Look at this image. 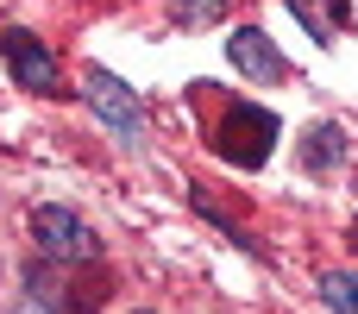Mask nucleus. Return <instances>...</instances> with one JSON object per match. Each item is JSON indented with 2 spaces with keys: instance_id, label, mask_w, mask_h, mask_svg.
<instances>
[{
  "instance_id": "39448f33",
  "label": "nucleus",
  "mask_w": 358,
  "mask_h": 314,
  "mask_svg": "<svg viewBox=\"0 0 358 314\" xmlns=\"http://www.w3.org/2000/svg\"><path fill=\"white\" fill-rule=\"evenodd\" d=\"M31 239L69 264H82L94 252V227H82V214H69V208H31Z\"/></svg>"
},
{
  "instance_id": "f03ea898",
  "label": "nucleus",
  "mask_w": 358,
  "mask_h": 314,
  "mask_svg": "<svg viewBox=\"0 0 358 314\" xmlns=\"http://www.w3.org/2000/svg\"><path fill=\"white\" fill-rule=\"evenodd\" d=\"M31 296H50L57 314H101L113 296V271L107 264H76V271H31Z\"/></svg>"
},
{
  "instance_id": "f8f14e48",
  "label": "nucleus",
  "mask_w": 358,
  "mask_h": 314,
  "mask_svg": "<svg viewBox=\"0 0 358 314\" xmlns=\"http://www.w3.org/2000/svg\"><path fill=\"white\" fill-rule=\"evenodd\" d=\"M138 314H151V308H138Z\"/></svg>"
},
{
  "instance_id": "1a4fd4ad",
  "label": "nucleus",
  "mask_w": 358,
  "mask_h": 314,
  "mask_svg": "<svg viewBox=\"0 0 358 314\" xmlns=\"http://www.w3.org/2000/svg\"><path fill=\"white\" fill-rule=\"evenodd\" d=\"M321 302L334 314H358V271H327L321 277Z\"/></svg>"
},
{
  "instance_id": "423d86ee",
  "label": "nucleus",
  "mask_w": 358,
  "mask_h": 314,
  "mask_svg": "<svg viewBox=\"0 0 358 314\" xmlns=\"http://www.w3.org/2000/svg\"><path fill=\"white\" fill-rule=\"evenodd\" d=\"M227 57H233V69H245L252 82H283V57H277V44H271L258 25H239V31L227 38Z\"/></svg>"
},
{
  "instance_id": "0eeeda50",
  "label": "nucleus",
  "mask_w": 358,
  "mask_h": 314,
  "mask_svg": "<svg viewBox=\"0 0 358 314\" xmlns=\"http://www.w3.org/2000/svg\"><path fill=\"white\" fill-rule=\"evenodd\" d=\"M289 13H296V19H302V25L321 38V44H327V38H334V31L352 19V6H346V0H289Z\"/></svg>"
},
{
  "instance_id": "9b49d317",
  "label": "nucleus",
  "mask_w": 358,
  "mask_h": 314,
  "mask_svg": "<svg viewBox=\"0 0 358 314\" xmlns=\"http://www.w3.org/2000/svg\"><path fill=\"white\" fill-rule=\"evenodd\" d=\"M346 245H352V252H358V220H352V227H346Z\"/></svg>"
},
{
  "instance_id": "20e7f679",
  "label": "nucleus",
  "mask_w": 358,
  "mask_h": 314,
  "mask_svg": "<svg viewBox=\"0 0 358 314\" xmlns=\"http://www.w3.org/2000/svg\"><path fill=\"white\" fill-rule=\"evenodd\" d=\"M0 57H6V69L19 76V88H31V94H57V57H50L25 25H6V31H0Z\"/></svg>"
},
{
  "instance_id": "6e6552de",
  "label": "nucleus",
  "mask_w": 358,
  "mask_h": 314,
  "mask_svg": "<svg viewBox=\"0 0 358 314\" xmlns=\"http://www.w3.org/2000/svg\"><path fill=\"white\" fill-rule=\"evenodd\" d=\"M302 164H308V170H334V164H346V132H340V126H315V132L302 138Z\"/></svg>"
},
{
  "instance_id": "f257e3e1",
  "label": "nucleus",
  "mask_w": 358,
  "mask_h": 314,
  "mask_svg": "<svg viewBox=\"0 0 358 314\" xmlns=\"http://www.w3.org/2000/svg\"><path fill=\"white\" fill-rule=\"evenodd\" d=\"M195 107H214V126H208V145L233 164V170H258L271 151H277V113L271 107H252V101H227L214 88H195L189 94Z\"/></svg>"
},
{
  "instance_id": "7ed1b4c3",
  "label": "nucleus",
  "mask_w": 358,
  "mask_h": 314,
  "mask_svg": "<svg viewBox=\"0 0 358 314\" xmlns=\"http://www.w3.org/2000/svg\"><path fill=\"white\" fill-rule=\"evenodd\" d=\"M82 101L101 113V126H113V138L132 145V138L145 132V101H138L120 76H107V69H88V76H82Z\"/></svg>"
},
{
  "instance_id": "9d476101",
  "label": "nucleus",
  "mask_w": 358,
  "mask_h": 314,
  "mask_svg": "<svg viewBox=\"0 0 358 314\" xmlns=\"http://www.w3.org/2000/svg\"><path fill=\"white\" fill-rule=\"evenodd\" d=\"M220 6H227V0H170V13H176L182 25H195V19H214Z\"/></svg>"
}]
</instances>
